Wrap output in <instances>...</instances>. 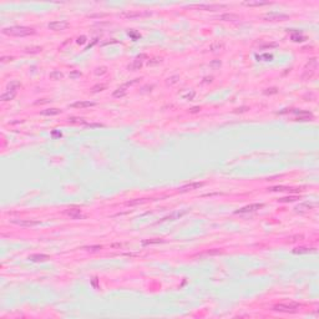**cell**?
I'll return each mask as SVG.
<instances>
[{
  "label": "cell",
  "mask_w": 319,
  "mask_h": 319,
  "mask_svg": "<svg viewBox=\"0 0 319 319\" xmlns=\"http://www.w3.org/2000/svg\"><path fill=\"white\" fill-rule=\"evenodd\" d=\"M3 34L9 35V36H29V35H34L35 30L32 28H26V26H11V28L3 29Z\"/></svg>",
  "instance_id": "6da1fadb"
},
{
  "label": "cell",
  "mask_w": 319,
  "mask_h": 319,
  "mask_svg": "<svg viewBox=\"0 0 319 319\" xmlns=\"http://www.w3.org/2000/svg\"><path fill=\"white\" fill-rule=\"evenodd\" d=\"M317 67H318V60H317V57L310 59V60L307 62V65H305V67H304V74L302 76V79L303 80L310 79V77L314 75Z\"/></svg>",
  "instance_id": "7a4b0ae2"
},
{
  "label": "cell",
  "mask_w": 319,
  "mask_h": 319,
  "mask_svg": "<svg viewBox=\"0 0 319 319\" xmlns=\"http://www.w3.org/2000/svg\"><path fill=\"white\" fill-rule=\"evenodd\" d=\"M276 312H284V313H296L299 309L298 304H277L272 308Z\"/></svg>",
  "instance_id": "3957f363"
},
{
  "label": "cell",
  "mask_w": 319,
  "mask_h": 319,
  "mask_svg": "<svg viewBox=\"0 0 319 319\" xmlns=\"http://www.w3.org/2000/svg\"><path fill=\"white\" fill-rule=\"evenodd\" d=\"M263 207V203H253V205H248L244 206L242 208H239L238 211H236L237 214H242V213H251V212H256L258 210H261Z\"/></svg>",
  "instance_id": "277c9868"
},
{
  "label": "cell",
  "mask_w": 319,
  "mask_h": 319,
  "mask_svg": "<svg viewBox=\"0 0 319 319\" xmlns=\"http://www.w3.org/2000/svg\"><path fill=\"white\" fill-rule=\"evenodd\" d=\"M151 12L148 11H126L122 12L121 16L126 19H136V18H144V16H150Z\"/></svg>",
  "instance_id": "5b68a950"
},
{
  "label": "cell",
  "mask_w": 319,
  "mask_h": 319,
  "mask_svg": "<svg viewBox=\"0 0 319 319\" xmlns=\"http://www.w3.org/2000/svg\"><path fill=\"white\" fill-rule=\"evenodd\" d=\"M69 26V23L67 21H64V20H60V21H53V23H49L48 24V28L54 30V31H61V30H65Z\"/></svg>",
  "instance_id": "8992f818"
},
{
  "label": "cell",
  "mask_w": 319,
  "mask_h": 319,
  "mask_svg": "<svg viewBox=\"0 0 319 319\" xmlns=\"http://www.w3.org/2000/svg\"><path fill=\"white\" fill-rule=\"evenodd\" d=\"M190 8H194V9H199V10H210V11H214L217 9L224 8L223 5H208V4H194V5H190Z\"/></svg>",
  "instance_id": "52a82bcc"
},
{
  "label": "cell",
  "mask_w": 319,
  "mask_h": 319,
  "mask_svg": "<svg viewBox=\"0 0 319 319\" xmlns=\"http://www.w3.org/2000/svg\"><path fill=\"white\" fill-rule=\"evenodd\" d=\"M11 222H12V223H15V224H18V226H21V227H34V226L40 224V222H39V221H34V219H20V221H18V219H11Z\"/></svg>",
  "instance_id": "ba28073f"
},
{
  "label": "cell",
  "mask_w": 319,
  "mask_h": 319,
  "mask_svg": "<svg viewBox=\"0 0 319 319\" xmlns=\"http://www.w3.org/2000/svg\"><path fill=\"white\" fill-rule=\"evenodd\" d=\"M289 16L287 14H281V12H269V14L264 15V19L267 20H285V19H288Z\"/></svg>",
  "instance_id": "9c48e42d"
},
{
  "label": "cell",
  "mask_w": 319,
  "mask_h": 319,
  "mask_svg": "<svg viewBox=\"0 0 319 319\" xmlns=\"http://www.w3.org/2000/svg\"><path fill=\"white\" fill-rule=\"evenodd\" d=\"M205 183L203 182H194V183H188L186 186H182L180 188L181 192H187V191H192V190H197V188H201Z\"/></svg>",
  "instance_id": "30bf717a"
},
{
  "label": "cell",
  "mask_w": 319,
  "mask_h": 319,
  "mask_svg": "<svg viewBox=\"0 0 319 319\" xmlns=\"http://www.w3.org/2000/svg\"><path fill=\"white\" fill-rule=\"evenodd\" d=\"M96 103L92 102V101H76L74 103H71V107H75V109H85V107H92L95 106Z\"/></svg>",
  "instance_id": "8fae6325"
},
{
  "label": "cell",
  "mask_w": 319,
  "mask_h": 319,
  "mask_svg": "<svg viewBox=\"0 0 319 319\" xmlns=\"http://www.w3.org/2000/svg\"><path fill=\"white\" fill-rule=\"evenodd\" d=\"M218 20L222 21H237L239 20V16L237 14H232V12H226V14H222L218 16Z\"/></svg>",
  "instance_id": "7c38bea8"
},
{
  "label": "cell",
  "mask_w": 319,
  "mask_h": 319,
  "mask_svg": "<svg viewBox=\"0 0 319 319\" xmlns=\"http://www.w3.org/2000/svg\"><path fill=\"white\" fill-rule=\"evenodd\" d=\"M296 114H298V117H297V121H309L313 119V115L308 111H294Z\"/></svg>",
  "instance_id": "4fadbf2b"
},
{
  "label": "cell",
  "mask_w": 319,
  "mask_h": 319,
  "mask_svg": "<svg viewBox=\"0 0 319 319\" xmlns=\"http://www.w3.org/2000/svg\"><path fill=\"white\" fill-rule=\"evenodd\" d=\"M18 91L16 90H6V92H4L1 95V101H10L14 100V97L16 96Z\"/></svg>",
  "instance_id": "5bb4252c"
},
{
  "label": "cell",
  "mask_w": 319,
  "mask_h": 319,
  "mask_svg": "<svg viewBox=\"0 0 319 319\" xmlns=\"http://www.w3.org/2000/svg\"><path fill=\"white\" fill-rule=\"evenodd\" d=\"M317 205L315 203H309V202H305V203H302L296 207V211L297 212H307L309 210H312L313 207H315Z\"/></svg>",
  "instance_id": "9a60e30c"
},
{
  "label": "cell",
  "mask_w": 319,
  "mask_h": 319,
  "mask_svg": "<svg viewBox=\"0 0 319 319\" xmlns=\"http://www.w3.org/2000/svg\"><path fill=\"white\" fill-rule=\"evenodd\" d=\"M29 259L31 262H45L50 259V257L48 254H31L29 256Z\"/></svg>",
  "instance_id": "2e32d148"
},
{
  "label": "cell",
  "mask_w": 319,
  "mask_h": 319,
  "mask_svg": "<svg viewBox=\"0 0 319 319\" xmlns=\"http://www.w3.org/2000/svg\"><path fill=\"white\" fill-rule=\"evenodd\" d=\"M147 56L145 55V54H142V55H140L137 59H136V60L133 61V64L131 65V66H128L130 69L131 70H139L141 66H142V59H146Z\"/></svg>",
  "instance_id": "e0dca14e"
},
{
  "label": "cell",
  "mask_w": 319,
  "mask_h": 319,
  "mask_svg": "<svg viewBox=\"0 0 319 319\" xmlns=\"http://www.w3.org/2000/svg\"><path fill=\"white\" fill-rule=\"evenodd\" d=\"M314 248H305V247H299V248H294L293 253L294 254H308V253H314Z\"/></svg>",
  "instance_id": "ac0fdd59"
},
{
  "label": "cell",
  "mask_w": 319,
  "mask_h": 319,
  "mask_svg": "<svg viewBox=\"0 0 319 319\" xmlns=\"http://www.w3.org/2000/svg\"><path fill=\"white\" fill-rule=\"evenodd\" d=\"M187 211H182V212H173L172 214H170L168 217H165V218H162L161 219V222H164V221H173V219H177V218H181L183 214H186Z\"/></svg>",
  "instance_id": "d6986e66"
},
{
  "label": "cell",
  "mask_w": 319,
  "mask_h": 319,
  "mask_svg": "<svg viewBox=\"0 0 319 319\" xmlns=\"http://www.w3.org/2000/svg\"><path fill=\"white\" fill-rule=\"evenodd\" d=\"M224 49V43L222 41H214L210 45V50L213 51V53H216V51H219V50H223Z\"/></svg>",
  "instance_id": "ffe728a7"
},
{
  "label": "cell",
  "mask_w": 319,
  "mask_h": 319,
  "mask_svg": "<svg viewBox=\"0 0 319 319\" xmlns=\"http://www.w3.org/2000/svg\"><path fill=\"white\" fill-rule=\"evenodd\" d=\"M61 111L59 109H48V110H44L41 111V115L44 116H54V115H59Z\"/></svg>",
  "instance_id": "44dd1931"
},
{
  "label": "cell",
  "mask_w": 319,
  "mask_h": 319,
  "mask_svg": "<svg viewBox=\"0 0 319 319\" xmlns=\"http://www.w3.org/2000/svg\"><path fill=\"white\" fill-rule=\"evenodd\" d=\"M66 214H67V216H70V217H73L74 219H77V218L82 217L80 210H75V208H74V210H69V211H66Z\"/></svg>",
  "instance_id": "7402d4cb"
},
{
  "label": "cell",
  "mask_w": 319,
  "mask_h": 319,
  "mask_svg": "<svg viewBox=\"0 0 319 319\" xmlns=\"http://www.w3.org/2000/svg\"><path fill=\"white\" fill-rule=\"evenodd\" d=\"M269 191H273V192H282V191H298V190H294V188H290V187H285V186H276V187H271Z\"/></svg>",
  "instance_id": "603a6c76"
},
{
  "label": "cell",
  "mask_w": 319,
  "mask_h": 319,
  "mask_svg": "<svg viewBox=\"0 0 319 319\" xmlns=\"http://www.w3.org/2000/svg\"><path fill=\"white\" fill-rule=\"evenodd\" d=\"M246 6H262V5H268V1H246L243 3Z\"/></svg>",
  "instance_id": "cb8c5ba5"
},
{
  "label": "cell",
  "mask_w": 319,
  "mask_h": 319,
  "mask_svg": "<svg viewBox=\"0 0 319 319\" xmlns=\"http://www.w3.org/2000/svg\"><path fill=\"white\" fill-rule=\"evenodd\" d=\"M126 95V90H125V86H122L120 89H117L115 92H114V97H122Z\"/></svg>",
  "instance_id": "d4e9b609"
},
{
  "label": "cell",
  "mask_w": 319,
  "mask_h": 319,
  "mask_svg": "<svg viewBox=\"0 0 319 319\" xmlns=\"http://www.w3.org/2000/svg\"><path fill=\"white\" fill-rule=\"evenodd\" d=\"M292 40L296 41V43H301V41H304L305 40V37L302 34H299V32H296V34L292 35Z\"/></svg>",
  "instance_id": "484cf974"
},
{
  "label": "cell",
  "mask_w": 319,
  "mask_h": 319,
  "mask_svg": "<svg viewBox=\"0 0 319 319\" xmlns=\"http://www.w3.org/2000/svg\"><path fill=\"white\" fill-rule=\"evenodd\" d=\"M62 74L60 73V71H57V70H55V71H53V73L50 74V77L53 80H60V79H62Z\"/></svg>",
  "instance_id": "4316f807"
},
{
  "label": "cell",
  "mask_w": 319,
  "mask_h": 319,
  "mask_svg": "<svg viewBox=\"0 0 319 319\" xmlns=\"http://www.w3.org/2000/svg\"><path fill=\"white\" fill-rule=\"evenodd\" d=\"M164 242V239H150V241H144L142 244L144 246H147V244H157V243H162Z\"/></svg>",
  "instance_id": "83f0119b"
},
{
  "label": "cell",
  "mask_w": 319,
  "mask_h": 319,
  "mask_svg": "<svg viewBox=\"0 0 319 319\" xmlns=\"http://www.w3.org/2000/svg\"><path fill=\"white\" fill-rule=\"evenodd\" d=\"M297 199H299L298 197H296V196H290V197H283V198H279L278 201L279 202H294V201H297Z\"/></svg>",
  "instance_id": "f1b7e54d"
},
{
  "label": "cell",
  "mask_w": 319,
  "mask_h": 319,
  "mask_svg": "<svg viewBox=\"0 0 319 319\" xmlns=\"http://www.w3.org/2000/svg\"><path fill=\"white\" fill-rule=\"evenodd\" d=\"M194 95H196V92L194 91H191V92H187V94H182V97H183L185 100H192Z\"/></svg>",
  "instance_id": "f546056e"
},
{
  "label": "cell",
  "mask_w": 319,
  "mask_h": 319,
  "mask_svg": "<svg viewBox=\"0 0 319 319\" xmlns=\"http://www.w3.org/2000/svg\"><path fill=\"white\" fill-rule=\"evenodd\" d=\"M102 248L101 246H91V247H84V249L86 251H90V252H96V251H100Z\"/></svg>",
  "instance_id": "4dcf8cb0"
},
{
  "label": "cell",
  "mask_w": 319,
  "mask_h": 319,
  "mask_svg": "<svg viewBox=\"0 0 319 319\" xmlns=\"http://www.w3.org/2000/svg\"><path fill=\"white\" fill-rule=\"evenodd\" d=\"M80 76H81V73H79V71H76V70L70 73V79H77V77H80Z\"/></svg>",
  "instance_id": "1f68e13d"
},
{
  "label": "cell",
  "mask_w": 319,
  "mask_h": 319,
  "mask_svg": "<svg viewBox=\"0 0 319 319\" xmlns=\"http://www.w3.org/2000/svg\"><path fill=\"white\" fill-rule=\"evenodd\" d=\"M105 89H106V85H103V84H102V85L94 86L92 87V91H94V92H97V91H102V90H105Z\"/></svg>",
  "instance_id": "d6a6232c"
},
{
  "label": "cell",
  "mask_w": 319,
  "mask_h": 319,
  "mask_svg": "<svg viewBox=\"0 0 319 319\" xmlns=\"http://www.w3.org/2000/svg\"><path fill=\"white\" fill-rule=\"evenodd\" d=\"M26 53H39V51H41V48H39V46H36V48H26Z\"/></svg>",
  "instance_id": "836d02e7"
},
{
  "label": "cell",
  "mask_w": 319,
  "mask_h": 319,
  "mask_svg": "<svg viewBox=\"0 0 319 319\" xmlns=\"http://www.w3.org/2000/svg\"><path fill=\"white\" fill-rule=\"evenodd\" d=\"M106 73V67H97L95 70V75H103Z\"/></svg>",
  "instance_id": "e575fe53"
},
{
  "label": "cell",
  "mask_w": 319,
  "mask_h": 319,
  "mask_svg": "<svg viewBox=\"0 0 319 319\" xmlns=\"http://www.w3.org/2000/svg\"><path fill=\"white\" fill-rule=\"evenodd\" d=\"M180 79L178 76H173V77H170V79H168V81H167V84L168 85H173V84H176L177 82V80Z\"/></svg>",
  "instance_id": "d590c367"
},
{
  "label": "cell",
  "mask_w": 319,
  "mask_h": 319,
  "mask_svg": "<svg viewBox=\"0 0 319 319\" xmlns=\"http://www.w3.org/2000/svg\"><path fill=\"white\" fill-rule=\"evenodd\" d=\"M69 121H70V122H73V123H74V122H80V123H86V122H85V120H84V119H75V117H71V119H69Z\"/></svg>",
  "instance_id": "8d00e7d4"
},
{
  "label": "cell",
  "mask_w": 319,
  "mask_h": 319,
  "mask_svg": "<svg viewBox=\"0 0 319 319\" xmlns=\"http://www.w3.org/2000/svg\"><path fill=\"white\" fill-rule=\"evenodd\" d=\"M85 125L90 128H95V127H103V125H101V123H85Z\"/></svg>",
  "instance_id": "74e56055"
},
{
  "label": "cell",
  "mask_w": 319,
  "mask_h": 319,
  "mask_svg": "<svg viewBox=\"0 0 319 319\" xmlns=\"http://www.w3.org/2000/svg\"><path fill=\"white\" fill-rule=\"evenodd\" d=\"M107 14H105V12H100V14H92V15H89L90 18H105Z\"/></svg>",
  "instance_id": "f35d334b"
},
{
  "label": "cell",
  "mask_w": 319,
  "mask_h": 319,
  "mask_svg": "<svg viewBox=\"0 0 319 319\" xmlns=\"http://www.w3.org/2000/svg\"><path fill=\"white\" fill-rule=\"evenodd\" d=\"M211 66H212V67H219V66H221V61H219V60L212 61V62H211Z\"/></svg>",
  "instance_id": "ab89813d"
},
{
  "label": "cell",
  "mask_w": 319,
  "mask_h": 319,
  "mask_svg": "<svg viewBox=\"0 0 319 319\" xmlns=\"http://www.w3.org/2000/svg\"><path fill=\"white\" fill-rule=\"evenodd\" d=\"M86 43V37L85 36H80L77 39V44H85Z\"/></svg>",
  "instance_id": "60d3db41"
},
{
  "label": "cell",
  "mask_w": 319,
  "mask_h": 319,
  "mask_svg": "<svg viewBox=\"0 0 319 319\" xmlns=\"http://www.w3.org/2000/svg\"><path fill=\"white\" fill-rule=\"evenodd\" d=\"M271 91H264V94H277V89H268Z\"/></svg>",
  "instance_id": "b9f144b4"
},
{
  "label": "cell",
  "mask_w": 319,
  "mask_h": 319,
  "mask_svg": "<svg viewBox=\"0 0 319 319\" xmlns=\"http://www.w3.org/2000/svg\"><path fill=\"white\" fill-rule=\"evenodd\" d=\"M199 110H201L199 107H193V109H191V110H190V112H192V114H196V112H198V111H199Z\"/></svg>",
  "instance_id": "7bdbcfd3"
},
{
  "label": "cell",
  "mask_w": 319,
  "mask_h": 319,
  "mask_svg": "<svg viewBox=\"0 0 319 319\" xmlns=\"http://www.w3.org/2000/svg\"><path fill=\"white\" fill-rule=\"evenodd\" d=\"M273 56L272 55H263V56H258V59H268V60H271Z\"/></svg>",
  "instance_id": "ee69618b"
},
{
  "label": "cell",
  "mask_w": 319,
  "mask_h": 319,
  "mask_svg": "<svg viewBox=\"0 0 319 319\" xmlns=\"http://www.w3.org/2000/svg\"><path fill=\"white\" fill-rule=\"evenodd\" d=\"M11 60H12V57H3V59H1V61H3V62H5V61H11Z\"/></svg>",
  "instance_id": "f6af8a7d"
},
{
  "label": "cell",
  "mask_w": 319,
  "mask_h": 319,
  "mask_svg": "<svg viewBox=\"0 0 319 319\" xmlns=\"http://www.w3.org/2000/svg\"><path fill=\"white\" fill-rule=\"evenodd\" d=\"M55 137V136H61V132H57V131H53V133H51Z\"/></svg>",
  "instance_id": "bcb514c9"
}]
</instances>
